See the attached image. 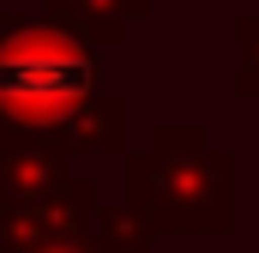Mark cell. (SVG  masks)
<instances>
[{
	"instance_id": "cell-5",
	"label": "cell",
	"mask_w": 259,
	"mask_h": 253,
	"mask_svg": "<svg viewBox=\"0 0 259 253\" xmlns=\"http://www.w3.org/2000/svg\"><path fill=\"white\" fill-rule=\"evenodd\" d=\"M151 6H157V0H42V18L61 24L66 36H78V43L97 55V49L127 43V24L145 18Z\"/></svg>"
},
{
	"instance_id": "cell-1",
	"label": "cell",
	"mask_w": 259,
	"mask_h": 253,
	"mask_svg": "<svg viewBox=\"0 0 259 253\" xmlns=\"http://www.w3.org/2000/svg\"><path fill=\"white\" fill-rule=\"evenodd\" d=\"M121 205L163 235H229L235 229V157L211 145L199 121H157L121 163Z\"/></svg>"
},
{
	"instance_id": "cell-2",
	"label": "cell",
	"mask_w": 259,
	"mask_h": 253,
	"mask_svg": "<svg viewBox=\"0 0 259 253\" xmlns=\"http://www.w3.org/2000/svg\"><path fill=\"white\" fill-rule=\"evenodd\" d=\"M97 91V55L42 12H0V126L42 133Z\"/></svg>"
},
{
	"instance_id": "cell-9",
	"label": "cell",
	"mask_w": 259,
	"mask_h": 253,
	"mask_svg": "<svg viewBox=\"0 0 259 253\" xmlns=\"http://www.w3.org/2000/svg\"><path fill=\"white\" fill-rule=\"evenodd\" d=\"M12 253H109L91 229H78V235H49V241H30V247H12Z\"/></svg>"
},
{
	"instance_id": "cell-4",
	"label": "cell",
	"mask_w": 259,
	"mask_h": 253,
	"mask_svg": "<svg viewBox=\"0 0 259 253\" xmlns=\"http://www.w3.org/2000/svg\"><path fill=\"white\" fill-rule=\"evenodd\" d=\"M97 205H103V181H97V175H72V181L55 187L42 205L0 217V253L30 247V241H49V235H78V229H91Z\"/></svg>"
},
{
	"instance_id": "cell-8",
	"label": "cell",
	"mask_w": 259,
	"mask_h": 253,
	"mask_svg": "<svg viewBox=\"0 0 259 253\" xmlns=\"http://www.w3.org/2000/svg\"><path fill=\"white\" fill-rule=\"evenodd\" d=\"M229 30H235V78H229V91L241 103H259V12H235Z\"/></svg>"
},
{
	"instance_id": "cell-7",
	"label": "cell",
	"mask_w": 259,
	"mask_h": 253,
	"mask_svg": "<svg viewBox=\"0 0 259 253\" xmlns=\"http://www.w3.org/2000/svg\"><path fill=\"white\" fill-rule=\"evenodd\" d=\"M91 235H97L109 253H151V247H157V235H151V229L133 217L121 199H115V205H109V199L97 205V217H91Z\"/></svg>"
},
{
	"instance_id": "cell-3",
	"label": "cell",
	"mask_w": 259,
	"mask_h": 253,
	"mask_svg": "<svg viewBox=\"0 0 259 253\" xmlns=\"http://www.w3.org/2000/svg\"><path fill=\"white\" fill-rule=\"evenodd\" d=\"M66 181H72V157H66L61 139L0 126V217L42 205V199L55 187H66Z\"/></svg>"
},
{
	"instance_id": "cell-6",
	"label": "cell",
	"mask_w": 259,
	"mask_h": 253,
	"mask_svg": "<svg viewBox=\"0 0 259 253\" xmlns=\"http://www.w3.org/2000/svg\"><path fill=\"white\" fill-rule=\"evenodd\" d=\"M55 139L66 145V157H109V151H127V97L91 91V97L55 126Z\"/></svg>"
}]
</instances>
